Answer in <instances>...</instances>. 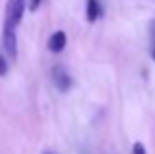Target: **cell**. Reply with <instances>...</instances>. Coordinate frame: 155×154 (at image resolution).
<instances>
[{"instance_id":"1","label":"cell","mask_w":155,"mask_h":154,"mask_svg":"<svg viewBox=\"0 0 155 154\" xmlns=\"http://www.w3.org/2000/svg\"><path fill=\"white\" fill-rule=\"evenodd\" d=\"M24 12H26V0H8V4H6V22H4V26L16 28L22 22Z\"/></svg>"},{"instance_id":"2","label":"cell","mask_w":155,"mask_h":154,"mask_svg":"<svg viewBox=\"0 0 155 154\" xmlns=\"http://www.w3.org/2000/svg\"><path fill=\"white\" fill-rule=\"evenodd\" d=\"M2 46H4V51H6V54L10 55L12 59H16V55H18V42H16L14 28L4 26V32H2Z\"/></svg>"},{"instance_id":"3","label":"cell","mask_w":155,"mask_h":154,"mask_svg":"<svg viewBox=\"0 0 155 154\" xmlns=\"http://www.w3.org/2000/svg\"><path fill=\"white\" fill-rule=\"evenodd\" d=\"M51 77H53V83H55V87L59 89V91H69L73 85V79L67 75V71L63 69V67H53L51 71Z\"/></svg>"},{"instance_id":"4","label":"cell","mask_w":155,"mask_h":154,"mask_svg":"<svg viewBox=\"0 0 155 154\" xmlns=\"http://www.w3.org/2000/svg\"><path fill=\"white\" fill-rule=\"evenodd\" d=\"M65 46H67V34L61 32V30L55 32L49 38V42H47V47H49V51H53V54H61L65 50Z\"/></svg>"},{"instance_id":"5","label":"cell","mask_w":155,"mask_h":154,"mask_svg":"<svg viewBox=\"0 0 155 154\" xmlns=\"http://www.w3.org/2000/svg\"><path fill=\"white\" fill-rule=\"evenodd\" d=\"M102 16V8H100L98 0H87V20L88 22H96Z\"/></svg>"},{"instance_id":"6","label":"cell","mask_w":155,"mask_h":154,"mask_svg":"<svg viewBox=\"0 0 155 154\" xmlns=\"http://www.w3.org/2000/svg\"><path fill=\"white\" fill-rule=\"evenodd\" d=\"M6 71H8V63H6V59L0 55V77L6 75Z\"/></svg>"},{"instance_id":"7","label":"cell","mask_w":155,"mask_h":154,"mask_svg":"<svg viewBox=\"0 0 155 154\" xmlns=\"http://www.w3.org/2000/svg\"><path fill=\"white\" fill-rule=\"evenodd\" d=\"M132 154H145L143 144H141V142H136V144H134V150H132Z\"/></svg>"},{"instance_id":"8","label":"cell","mask_w":155,"mask_h":154,"mask_svg":"<svg viewBox=\"0 0 155 154\" xmlns=\"http://www.w3.org/2000/svg\"><path fill=\"white\" fill-rule=\"evenodd\" d=\"M39 4H41V0H30V10L35 12V10L39 8Z\"/></svg>"},{"instance_id":"9","label":"cell","mask_w":155,"mask_h":154,"mask_svg":"<svg viewBox=\"0 0 155 154\" xmlns=\"http://www.w3.org/2000/svg\"><path fill=\"white\" fill-rule=\"evenodd\" d=\"M151 40H153V44H155V22L151 24Z\"/></svg>"},{"instance_id":"10","label":"cell","mask_w":155,"mask_h":154,"mask_svg":"<svg viewBox=\"0 0 155 154\" xmlns=\"http://www.w3.org/2000/svg\"><path fill=\"white\" fill-rule=\"evenodd\" d=\"M153 59H155V51H153Z\"/></svg>"},{"instance_id":"11","label":"cell","mask_w":155,"mask_h":154,"mask_svg":"<svg viewBox=\"0 0 155 154\" xmlns=\"http://www.w3.org/2000/svg\"><path fill=\"white\" fill-rule=\"evenodd\" d=\"M45 154H53V152H45Z\"/></svg>"}]
</instances>
